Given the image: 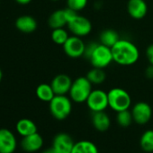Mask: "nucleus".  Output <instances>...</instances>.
<instances>
[{
	"label": "nucleus",
	"mask_w": 153,
	"mask_h": 153,
	"mask_svg": "<svg viewBox=\"0 0 153 153\" xmlns=\"http://www.w3.org/2000/svg\"><path fill=\"white\" fill-rule=\"evenodd\" d=\"M113 59L121 66H131L140 58L138 47L129 40L120 39L112 48Z\"/></svg>",
	"instance_id": "obj_1"
},
{
	"label": "nucleus",
	"mask_w": 153,
	"mask_h": 153,
	"mask_svg": "<svg viewBox=\"0 0 153 153\" xmlns=\"http://www.w3.org/2000/svg\"><path fill=\"white\" fill-rule=\"evenodd\" d=\"M92 91V84L87 76H79L73 80L68 92L72 102L76 104L85 103Z\"/></svg>",
	"instance_id": "obj_2"
},
{
	"label": "nucleus",
	"mask_w": 153,
	"mask_h": 153,
	"mask_svg": "<svg viewBox=\"0 0 153 153\" xmlns=\"http://www.w3.org/2000/svg\"><path fill=\"white\" fill-rule=\"evenodd\" d=\"M49 104L50 112L56 120H65L71 114L72 100L66 95H56Z\"/></svg>",
	"instance_id": "obj_3"
},
{
	"label": "nucleus",
	"mask_w": 153,
	"mask_h": 153,
	"mask_svg": "<svg viewBox=\"0 0 153 153\" xmlns=\"http://www.w3.org/2000/svg\"><path fill=\"white\" fill-rule=\"evenodd\" d=\"M107 95L108 105L113 111L117 113L128 110L131 107V97L126 90L121 88H114L107 92Z\"/></svg>",
	"instance_id": "obj_4"
},
{
	"label": "nucleus",
	"mask_w": 153,
	"mask_h": 153,
	"mask_svg": "<svg viewBox=\"0 0 153 153\" xmlns=\"http://www.w3.org/2000/svg\"><path fill=\"white\" fill-rule=\"evenodd\" d=\"M93 68H105L108 67L113 61V54L111 48L102 44L97 43L90 57L88 58Z\"/></svg>",
	"instance_id": "obj_5"
},
{
	"label": "nucleus",
	"mask_w": 153,
	"mask_h": 153,
	"mask_svg": "<svg viewBox=\"0 0 153 153\" xmlns=\"http://www.w3.org/2000/svg\"><path fill=\"white\" fill-rule=\"evenodd\" d=\"M67 26L73 35L79 37L87 36L92 31L91 22L87 17L79 16V14H76L68 21Z\"/></svg>",
	"instance_id": "obj_6"
},
{
	"label": "nucleus",
	"mask_w": 153,
	"mask_h": 153,
	"mask_svg": "<svg viewBox=\"0 0 153 153\" xmlns=\"http://www.w3.org/2000/svg\"><path fill=\"white\" fill-rule=\"evenodd\" d=\"M86 103L92 113L105 111L109 106L108 95L102 89L92 90Z\"/></svg>",
	"instance_id": "obj_7"
},
{
	"label": "nucleus",
	"mask_w": 153,
	"mask_h": 153,
	"mask_svg": "<svg viewBox=\"0 0 153 153\" xmlns=\"http://www.w3.org/2000/svg\"><path fill=\"white\" fill-rule=\"evenodd\" d=\"M65 54L71 59H78L84 56L86 44L79 36H69L66 42L62 45Z\"/></svg>",
	"instance_id": "obj_8"
},
{
	"label": "nucleus",
	"mask_w": 153,
	"mask_h": 153,
	"mask_svg": "<svg viewBox=\"0 0 153 153\" xmlns=\"http://www.w3.org/2000/svg\"><path fill=\"white\" fill-rule=\"evenodd\" d=\"M131 114L133 122L143 125L148 123L152 117V108L146 102H138L131 108Z\"/></svg>",
	"instance_id": "obj_9"
},
{
	"label": "nucleus",
	"mask_w": 153,
	"mask_h": 153,
	"mask_svg": "<svg viewBox=\"0 0 153 153\" xmlns=\"http://www.w3.org/2000/svg\"><path fill=\"white\" fill-rule=\"evenodd\" d=\"M74 144L75 142L69 134L60 132L54 137L51 148L55 153H71Z\"/></svg>",
	"instance_id": "obj_10"
},
{
	"label": "nucleus",
	"mask_w": 153,
	"mask_h": 153,
	"mask_svg": "<svg viewBox=\"0 0 153 153\" xmlns=\"http://www.w3.org/2000/svg\"><path fill=\"white\" fill-rule=\"evenodd\" d=\"M16 146L15 134L8 129H0V153H14Z\"/></svg>",
	"instance_id": "obj_11"
},
{
	"label": "nucleus",
	"mask_w": 153,
	"mask_h": 153,
	"mask_svg": "<svg viewBox=\"0 0 153 153\" xmlns=\"http://www.w3.org/2000/svg\"><path fill=\"white\" fill-rule=\"evenodd\" d=\"M72 82V79L68 75L59 74L53 78L51 82V86L55 95H67L70 90Z\"/></svg>",
	"instance_id": "obj_12"
},
{
	"label": "nucleus",
	"mask_w": 153,
	"mask_h": 153,
	"mask_svg": "<svg viewBox=\"0 0 153 153\" xmlns=\"http://www.w3.org/2000/svg\"><path fill=\"white\" fill-rule=\"evenodd\" d=\"M127 12L129 16L135 19L144 18L148 13V6L145 0H129L127 3Z\"/></svg>",
	"instance_id": "obj_13"
},
{
	"label": "nucleus",
	"mask_w": 153,
	"mask_h": 153,
	"mask_svg": "<svg viewBox=\"0 0 153 153\" xmlns=\"http://www.w3.org/2000/svg\"><path fill=\"white\" fill-rule=\"evenodd\" d=\"M22 149L27 152H35L43 146V139L38 132L23 137L21 141Z\"/></svg>",
	"instance_id": "obj_14"
},
{
	"label": "nucleus",
	"mask_w": 153,
	"mask_h": 153,
	"mask_svg": "<svg viewBox=\"0 0 153 153\" xmlns=\"http://www.w3.org/2000/svg\"><path fill=\"white\" fill-rule=\"evenodd\" d=\"M38 24L35 18L31 16L24 15L19 16L16 20V29L24 33H33L37 29Z\"/></svg>",
	"instance_id": "obj_15"
},
{
	"label": "nucleus",
	"mask_w": 153,
	"mask_h": 153,
	"mask_svg": "<svg viewBox=\"0 0 153 153\" xmlns=\"http://www.w3.org/2000/svg\"><path fill=\"white\" fill-rule=\"evenodd\" d=\"M92 124L98 131H105L111 125V119L105 112H96L92 114Z\"/></svg>",
	"instance_id": "obj_16"
},
{
	"label": "nucleus",
	"mask_w": 153,
	"mask_h": 153,
	"mask_svg": "<svg viewBox=\"0 0 153 153\" xmlns=\"http://www.w3.org/2000/svg\"><path fill=\"white\" fill-rule=\"evenodd\" d=\"M68 21L65 14V9H59L54 11L48 19L49 26L53 30L57 28H64L67 26Z\"/></svg>",
	"instance_id": "obj_17"
},
{
	"label": "nucleus",
	"mask_w": 153,
	"mask_h": 153,
	"mask_svg": "<svg viewBox=\"0 0 153 153\" xmlns=\"http://www.w3.org/2000/svg\"><path fill=\"white\" fill-rule=\"evenodd\" d=\"M16 131L22 137H25V136H28V135L37 132L36 124L32 120L27 119V118H23V119L19 120L16 123Z\"/></svg>",
	"instance_id": "obj_18"
},
{
	"label": "nucleus",
	"mask_w": 153,
	"mask_h": 153,
	"mask_svg": "<svg viewBox=\"0 0 153 153\" xmlns=\"http://www.w3.org/2000/svg\"><path fill=\"white\" fill-rule=\"evenodd\" d=\"M71 153H99L97 145L91 140L75 142Z\"/></svg>",
	"instance_id": "obj_19"
},
{
	"label": "nucleus",
	"mask_w": 153,
	"mask_h": 153,
	"mask_svg": "<svg viewBox=\"0 0 153 153\" xmlns=\"http://www.w3.org/2000/svg\"><path fill=\"white\" fill-rule=\"evenodd\" d=\"M99 40H100V43L109 48H112L120 40V38L116 31L113 29H105L100 33Z\"/></svg>",
	"instance_id": "obj_20"
},
{
	"label": "nucleus",
	"mask_w": 153,
	"mask_h": 153,
	"mask_svg": "<svg viewBox=\"0 0 153 153\" xmlns=\"http://www.w3.org/2000/svg\"><path fill=\"white\" fill-rule=\"evenodd\" d=\"M36 96L37 97L43 102H51L52 100V98L56 96L51 84H40L37 88H36Z\"/></svg>",
	"instance_id": "obj_21"
},
{
	"label": "nucleus",
	"mask_w": 153,
	"mask_h": 153,
	"mask_svg": "<svg viewBox=\"0 0 153 153\" xmlns=\"http://www.w3.org/2000/svg\"><path fill=\"white\" fill-rule=\"evenodd\" d=\"M86 76L92 85H100L104 83L106 79V75L104 71V68H93L92 69H90L87 73Z\"/></svg>",
	"instance_id": "obj_22"
},
{
	"label": "nucleus",
	"mask_w": 153,
	"mask_h": 153,
	"mask_svg": "<svg viewBox=\"0 0 153 153\" xmlns=\"http://www.w3.org/2000/svg\"><path fill=\"white\" fill-rule=\"evenodd\" d=\"M140 146L145 152H153V130L145 131L140 139Z\"/></svg>",
	"instance_id": "obj_23"
},
{
	"label": "nucleus",
	"mask_w": 153,
	"mask_h": 153,
	"mask_svg": "<svg viewBox=\"0 0 153 153\" xmlns=\"http://www.w3.org/2000/svg\"><path fill=\"white\" fill-rule=\"evenodd\" d=\"M116 122L117 123L123 128H127L129 127L132 122H133V118H132V114L131 112L128 110H123V111H120L117 112L116 114Z\"/></svg>",
	"instance_id": "obj_24"
},
{
	"label": "nucleus",
	"mask_w": 153,
	"mask_h": 153,
	"mask_svg": "<svg viewBox=\"0 0 153 153\" xmlns=\"http://www.w3.org/2000/svg\"><path fill=\"white\" fill-rule=\"evenodd\" d=\"M51 37L54 43L58 45H63L68 39L69 35L64 28H57L52 30Z\"/></svg>",
	"instance_id": "obj_25"
},
{
	"label": "nucleus",
	"mask_w": 153,
	"mask_h": 153,
	"mask_svg": "<svg viewBox=\"0 0 153 153\" xmlns=\"http://www.w3.org/2000/svg\"><path fill=\"white\" fill-rule=\"evenodd\" d=\"M88 3V0H67V7L68 8L79 13L86 8Z\"/></svg>",
	"instance_id": "obj_26"
},
{
	"label": "nucleus",
	"mask_w": 153,
	"mask_h": 153,
	"mask_svg": "<svg viewBox=\"0 0 153 153\" xmlns=\"http://www.w3.org/2000/svg\"><path fill=\"white\" fill-rule=\"evenodd\" d=\"M97 42H89L88 45H86V49H85V52H84V57L87 58L88 59V58L90 57L91 53L93 52L94 49L96 48Z\"/></svg>",
	"instance_id": "obj_27"
},
{
	"label": "nucleus",
	"mask_w": 153,
	"mask_h": 153,
	"mask_svg": "<svg viewBox=\"0 0 153 153\" xmlns=\"http://www.w3.org/2000/svg\"><path fill=\"white\" fill-rule=\"evenodd\" d=\"M146 56L150 65H153V43L149 45L146 50Z\"/></svg>",
	"instance_id": "obj_28"
},
{
	"label": "nucleus",
	"mask_w": 153,
	"mask_h": 153,
	"mask_svg": "<svg viewBox=\"0 0 153 153\" xmlns=\"http://www.w3.org/2000/svg\"><path fill=\"white\" fill-rule=\"evenodd\" d=\"M145 75L148 79H153V65H149L145 69Z\"/></svg>",
	"instance_id": "obj_29"
},
{
	"label": "nucleus",
	"mask_w": 153,
	"mask_h": 153,
	"mask_svg": "<svg viewBox=\"0 0 153 153\" xmlns=\"http://www.w3.org/2000/svg\"><path fill=\"white\" fill-rule=\"evenodd\" d=\"M19 5H28L32 2V0H15Z\"/></svg>",
	"instance_id": "obj_30"
},
{
	"label": "nucleus",
	"mask_w": 153,
	"mask_h": 153,
	"mask_svg": "<svg viewBox=\"0 0 153 153\" xmlns=\"http://www.w3.org/2000/svg\"><path fill=\"white\" fill-rule=\"evenodd\" d=\"M42 153H55V151L52 149V148H51V149H48L44 150V151L42 152Z\"/></svg>",
	"instance_id": "obj_31"
},
{
	"label": "nucleus",
	"mask_w": 153,
	"mask_h": 153,
	"mask_svg": "<svg viewBox=\"0 0 153 153\" xmlns=\"http://www.w3.org/2000/svg\"><path fill=\"white\" fill-rule=\"evenodd\" d=\"M2 79H3V73H2V70L0 69V82H1Z\"/></svg>",
	"instance_id": "obj_32"
},
{
	"label": "nucleus",
	"mask_w": 153,
	"mask_h": 153,
	"mask_svg": "<svg viewBox=\"0 0 153 153\" xmlns=\"http://www.w3.org/2000/svg\"><path fill=\"white\" fill-rule=\"evenodd\" d=\"M51 1H59V0H51Z\"/></svg>",
	"instance_id": "obj_33"
}]
</instances>
